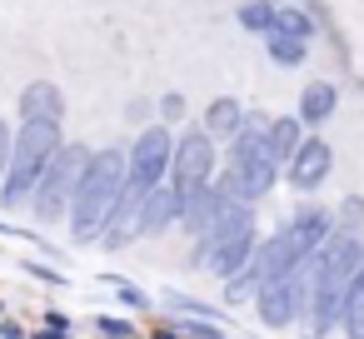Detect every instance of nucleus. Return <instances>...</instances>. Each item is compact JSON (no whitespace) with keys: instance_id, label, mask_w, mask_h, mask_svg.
I'll list each match as a JSON object with an SVG mask.
<instances>
[{"instance_id":"f257e3e1","label":"nucleus","mask_w":364,"mask_h":339,"mask_svg":"<svg viewBox=\"0 0 364 339\" xmlns=\"http://www.w3.org/2000/svg\"><path fill=\"white\" fill-rule=\"evenodd\" d=\"M60 145H65V140H60V120H21V130H16V140H11V165H6V175H0V200H6L11 210L31 200V190H36L46 160H50Z\"/></svg>"},{"instance_id":"f03ea898","label":"nucleus","mask_w":364,"mask_h":339,"mask_svg":"<svg viewBox=\"0 0 364 339\" xmlns=\"http://www.w3.org/2000/svg\"><path fill=\"white\" fill-rule=\"evenodd\" d=\"M120 180H125V150H95L90 165L80 170L75 190H70V220H75V235L80 240H90L110 220V205H115Z\"/></svg>"},{"instance_id":"7ed1b4c3","label":"nucleus","mask_w":364,"mask_h":339,"mask_svg":"<svg viewBox=\"0 0 364 339\" xmlns=\"http://www.w3.org/2000/svg\"><path fill=\"white\" fill-rule=\"evenodd\" d=\"M85 165H90V150H85V145H60V150L46 160L36 190H31V210H36L41 220H55V215L70 205V190H75V180H80Z\"/></svg>"},{"instance_id":"20e7f679","label":"nucleus","mask_w":364,"mask_h":339,"mask_svg":"<svg viewBox=\"0 0 364 339\" xmlns=\"http://www.w3.org/2000/svg\"><path fill=\"white\" fill-rule=\"evenodd\" d=\"M210 165H215V140H210L205 130L180 135L175 150H170V185H175L180 195H195V190L210 185Z\"/></svg>"},{"instance_id":"39448f33","label":"nucleus","mask_w":364,"mask_h":339,"mask_svg":"<svg viewBox=\"0 0 364 339\" xmlns=\"http://www.w3.org/2000/svg\"><path fill=\"white\" fill-rule=\"evenodd\" d=\"M170 150H175L170 130H165V125H145V130L135 135L130 155H125V170H130L140 185H150V190H155V185L170 175Z\"/></svg>"},{"instance_id":"423d86ee","label":"nucleus","mask_w":364,"mask_h":339,"mask_svg":"<svg viewBox=\"0 0 364 339\" xmlns=\"http://www.w3.org/2000/svg\"><path fill=\"white\" fill-rule=\"evenodd\" d=\"M230 180H235L240 200H259V195H269V185L279 180V160H274L269 150L240 155V160H230Z\"/></svg>"},{"instance_id":"0eeeda50","label":"nucleus","mask_w":364,"mask_h":339,"mask_svg":"<svg viewBox=\"0 0 364 339\" xmlns=\"http://www.w3.org/2000/svg\"><path fill=\"white\" fill-rule=\"evenodd\" d=\"M329 165H334V160H329V145H324V140H304V145L289 155L284 170H289V185H294V190H314V185L329 175Z\"/></svg>"},{"instance_id":"6e6552de","label":"nucleus","mask_w":364,"mask_h":339,"mask_svg":"<svg viewBox=\"0 0 364 339\" xmlns=\"http://www.w3.org/2000/svg\"><path fill=\"white\" fill-rule=\"evenodd\" d=\"M180 210H185V195H180L175 185H155V190L145 195L140 215H135V230H140V235H155V230H165L170 220H180Z\"/></svg>"},{"instance_id":"1a4fd4ad","label":"nucleus","mask_w":364,"mask_h":339,"mask_svg":"<svg viewBox=\"0 0 364 339\" xmlns=\"http://www.w3.org/2000/svg\"><path fill=\"white\" fill-rule=\"evenodd\" d=\"M65 115V95L50 80H31L21 90V120H60Z\"/></svg>"},{"instance_id":"9d476101","label":"nucleus","mask_w":364,"mask_h":339,"mask_svg":"<svg viewBox=\"0 0 364 339\" xmlns=\"http://www.w3.org/2000/svg\"><path fill=\"white\" fill-rule=\"evenodd\" d=\"M334 105H339V90H334L329 80L304 85V95H299V125H329Z\"/></svg>"},{"instance_id":"9b49d317","label":"nucleus","mask_w":364,"mask_h":339,"mask_svg":"<svg viewBox=\"0 0 364 339\" xmlns=\"http://www.w3.org/2000/svg\"><path fill=\"white\" fill-rule=\"evenodd\" d=\"M240 120H245V105H240V100H230V95H220V100H210V105H205V135H210V140L235 135V130H240Z\"/></svg>"},{"instance_id":"f8f14e48","label":"nucleus","mask_w":364,"mask_h":339,"mask_svg":"<svg viewBox=\"0 0 364 339\" xmlns=\"http://www.w3.org/2000/svg\"><path fill=\"white\" fill-rule=\"evenodd\" d=\"M304 145V125H299V115H279V120H269V155L279 160V165H289V155Z\"/></svg>"},{"instance_id":"ddd939ff","label":"nucleus","mask_w":364,"mask_h":339,"mask_svg":"<svg viewBox=\"0 0 364 339\" xmlns=\"http://www.w3.org/2000/svg\"><path fill=\"white\" fill-rule=\"evenodd\" d=\"M264 45H269V60H274V65H299V60L309 55V41H294V36H284V31H269Z\"/></svg>"},{"instance_id":"4468645a","label":"nucleus","mask_w":364,"mask_h":339,"mask_svg":"<svg viewBox=\"0 0 364 339\" xmlns=\"http://www.w3.org/2000/svg\"><path fill=\"white\" fill-rule=\"evenodd\" d=\"M274 31H284L294 41H309L314 36V21L304 16V6H274Z\"/></svg>"},{"instance_id":"2eb2a0df","label":"nucleus","mask_w":364,"mask_h":339,"mask_svg":"<svg viewBox=\"0 0 364 339\" xmlns=\"http://www.w3.org/2000/svg\"><path fill=\"white\" fill-rule=\"evenodd\" d=\"M240 26L269 36L274 31V0H245V6H240Z\"/></svg>"},{"instance_id":"dca6fc26","label":"nucleus","mask_w":364,"mask_h":339,"mask_svg":"<svg viewBox=\"0 0 364 339\" xmlns=\"http://www.w3.org/2000/svg\"><path fill=\"white\" fill-rule=\"evenodd\" d=\"M324 230H329V215H324L319 205H304V210L294 215V235H299L304 244H314V240H319Z\"/></svg>"},{"instance_id":"f3484780","label":"nucleus","mask_w":364,"mask_h":339,"mask_svg":"<svg viewBox=\"0 0 364 339\" xmlns=\"http://www.w3.org/2000/svg\"><path fill=\"white\" fill-rule=\"evenodd\" d=\"M155 110H160V120H165V125H170V120H185V100H180V95H160V105H155Z\"/></svg>"},{"instance_id":"a211bd4d","label":"nucleus","mask_w":364,"mask_h":339,"mask_svg":"<svg viewBox=\"0 0 364 339\" xmlns=\"http://www.w3.org/2000/svg\"><path fill=\"white\" fill-rule=\"evenodd\" d=\"M11 120H0V175H6V165H11Z\"/></svg>"},{"instance_id":"6ab92c4d","label":"nucleus","mask_w":364,"mask_h":339,"mask_svg":"<svg viewBox=\"0 0 364 339\" xmlns=\"http://www.w3.org/2000/svg\"><path fill=\"white\" fill-rule=\"evenodd\" d=\"M125 120L145 125V120H150V100H130V105H125Z\"/></svg>"}]
</instances>
